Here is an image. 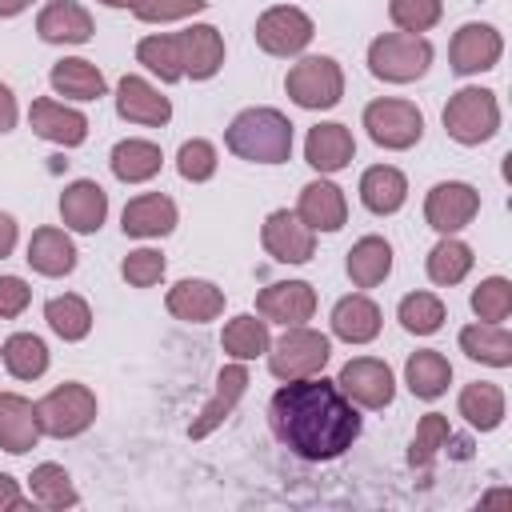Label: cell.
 Masks as SVG:
<instances>
[{"label":"cell","mask_w":512,"mask_h":512,"mask_svg":"<svg viewBox=\"0 0 512 512\" xmlns=\"http://www.w3.org/2000/svg\"><path fill=\"white\" fill-rule=\"evenodd\" d=\"M108 168L120 184H148L152 176H160L164 168V152L156 140H144V136H128V140H116L112 152H108Z\"/></svg>","instance_id":"83f0119b"},{"label":"cell","mask_w":512,"mask_h":512,"mask_svg":"<svg viewBox=\"0 0 512 512\" xmlns=\"http://www.w3.org/2000/svg\"><path fill=\"white\" fill-rule=\"evenodd\" d=\"M248 384H252V376H248V364H244V360L224 364V368H220V376H216V392H212V400L200 408V416L188 424V436H192V440L212 436V432H216V428L236 412V404L244 400Z\"/></svg>","instance_id":"9a60e30c"},{"label":"cell","mask_w":512,"mask_h":512,"mask_svg":"<svg viewBox=\"0 0 512 512\" xmlns=\"http://www.w3.org/2000/svg\"><path fill=\"white\" fill-rule=\"evenodd\" d=\"M448 436H452V424L444 412H424L416 432H412V444H408V464L412 468H428L440 448H448Z\"/></svg>","instance_id":"b9f144b4"},{"label":"cell","mask_w":512,"mask_h":512,"mask_svg":"<svg viewBox=\"0 0 512 512\" xmlns=\"http://www.w3.org/2000/svg\"><path fill=\"white\" fill-rule=\"evenodd\" d=\"M304 160L320 172V176H336L356 160V136L348 124L340 120H320L308 128L304 136Z\"/></svg>","instance_id":"e0dca14e"},{"label":"cell","mask_w":512,"mask_h":512,"mask_svg":"<svg viewBox=\"0 0 512 512\" xmlns=\"http://www.w3.org/2000/svg\"><path fill=\"white\" fill-rule=\"evenodd\" d=\"M480 212V192L468 180H440L424 196V224L440 236H456Z\"/></svg>","instance_id":"8fae6325"},{"label":"cell","mask_w":512,"mask_h":512,"mask_svg":"<svg viewBox=\"0 0 512 512\" xmlns=\"http://www.w3.org/2000/svg\"><path fill=\"white\" fill-rule=\"evenodd\" d=\"M44 320H48V328H52L60 340H68V344H76V340H84V336L92 332V308H88V300L76 296V292L52 296V300L44 304Z\"/></svg>","instance_id":"60d3db41"},{"label":"cell","mask_w":512,"mask_h":512,"mask_svg":"<svg viewBox=\"0 0 512 512\" xmlns=\"http://www.w3.org/2000/svg\"><path fill=\"white\" fill-rule=\"evenodd\" d=\"M168 272V260L160 248H132L124 260H120V276L132 284V288H156Z\"/></svg>","instance_id":"bcb514c9"},{"label":"cell","mask_w":512,"mask_h":512,"mask_svg":"<svg viewBox=\"0 0 512 512\" xmlns=\"http://www.w3.org/2000/svg\"><path fill=\"white\" fill-rule=\"evenodd\" d=\"M336 388L356 404V408H368V412H380L396 400V376L392 368L380 360V356H352L340 364L336 372Z\"/></svg>","instance_id":"30bf717a"},{"label":"cell","mask_w":512,"mask_h":512,"mask_svg":"<svg viewBox=\"0 0 512 512\" xmlns=\"http://www.w3.org/2000/svg\"><path fill=\"white\" fill-rule=\"evenodd\" d=\"M456 408H460V416L468 420V428H476V432H496V428L504 424L508 400H504V388H500V384H492V380H472V384L460 388Z\"/></svg>","instance_id":"4dcf8cb0"},{"label":"cell","mask_w":512,"mask_h":512,"mask_svg":"<svg viewBox=\"0 0 512 512\" xmlns=\"http://www.w3.org/2000/svg\"><path fill=\"white\" fill-rule=\"evenodd\" d=\"M472 264H476V256H472V248H468L460 236H440V240L428 248V256H424V272H428V280L440 284V288L460 284V280L472 272Z\"/></svg>","instance_id":"d590c367"},{"label":"cell","mask_w":512,"mask_h":512,"mask_svg":"<svg viewBox=\"0 0 512 512\" xmlns=\"http://www.w3.org/2000/svg\"><path fill=\"white\" fill-rule=\"evenodd\" d=\"M136 64H144L152 76H160V84L184 80L180 36L176 32H148V36H140L136 40Z\"/></svg>","instance_id":"74e56055"},{"label":"cell","mask_w":512,"mask_h":512,"mask_svg":"<svg viewBox=\"0 0 512 512\" xmlns=\"http://www.w3.org/2000/svg\"><path fill=\"white\" fill-rule=\"evenodd\" d=\"M180 36V64L188 80H212L224 68V36L216 24H188Z\"/></svg>","instance_id":"484cf974"},{"label":"cell","mask_w":512,"mask_h":512,"mask_svg":"<svg viewBox=\"0 0 512 512\" xmlns=\"http://www.w3.org/2000/svg\"><path fill=\"white\" fill-rule=\"evenodd\" d=\"M176 220H180V208L164 192H140L120 212V228L132 240H160V236H168L176 228Z\"/></svg>","instance_id":"44dd1931"},{"label":"cell","mask_w":512,"mask_h":512,"mask_svg":"<svg viewBox=\"0 0 512 512\" xmlns=\"http://www.w3.org/2000/svg\"><path fill=\"white\" fill-rule=\"evenodd\" d=\"M408 200V176L396 164H372L360 172V204L372 216H392Z\"/></svg>","instance_id":"f546056e"},{"label":"cell","mask_w":512,"mask_h":512,"mask_svg":"<svg viewBox=\"0 0 512 512\" xmlns=\"http://www.w3.org/2000/svg\"><path fill=\"white\" fill-rule=\"evenodd\" d=\"M116 116L140 128H164L172 120V100L160 96L156 84H148L144 76H120L116 84Z\"/></svg>","instance_id":"d6986e66"},{"label":"cell","mask_w":512,"mask_h":512,"mask_svg":"<svg viewBox=\"0 0 512 512\" xmlns=\"http://www.w3.org/2000/svg\"><path fill=\"white\" fill-rule=\"evenodd\" d=\"M164 308L184 324H208L224 312V288L200 276H184L164 292Z\"/></svg>","instance_id":"603a6c76"},{"label":"cell","mask_w":512,"mask_h":512,"mask_svg":"<svg viewBox=\"0 0 512 512\" xmlns=\"http://www.w3.org/2000/svg\"><path fill=\"white\" fill-rule=\"evenodd\" d=\"M48 84H52L56 96L76 100V104H92V100H100V96L108 92L104 72H100L92 60H84V56H64V60H56L52 72H48Z\"/></svg>","instance_id":"f1b7e54d"},{"label":"cell","mask_w":512,"mask_h":512,"mask_svg":"<svg viewBox=\"0 0 512 512\" xmlns=\"http://www.w3.org/2000/svg\"><path fill=\"white\" fill-rule=\"evenodd\" d=\"M268 424L292 456L312 464L344 456L364 428L360 408L336 388V380H324V372L284 380L272 392Z\"/></svg>","instance_id":"6da1fadb"},{"label":"cell","mask_w":512,"mask_h":512,"mask_svg":"<svg viewBox=\"0 0 512 512\" xmlns=\"http://www.w3.org/2000/svg\"><path fill=\"white\" fill-rule=\"evenodd\" d=\"M28 8H32V0H0V20H12L20 12H28Z\"/></svg>","instance_id":"f5cc1de1"},{"label":"cell","mask_w":512,"mask_h":512,"mask_svg":"<svg viewBox=\"0 0 512 512\" xmlns=\"http://www.w3.org/2000/svg\"><path fill=\"white\" fill-rule=\"evenodd\" d=\"M396 320L412 336H436L444 328V320H448V308H444V300L436 292H408L396 304Z\"/></svg>","instance_id":"ab89813d"},{"label":"cell","mask_w":512,"mask_h":512,"mask_svg":"<svg viewBox=\"0 0 512 512\" xmlns=\"http://www.w3.org/2000/svg\"><path fill=\"white\" fill-rule=\"evenodd\" d=\"M440 16H444V0H388V20L412 36H424L428 28H436Z\"/></svg>","instance_id":"ee69618b"},{"label":"cell","mask_w":512,"mask_h":512,"mask_svg":"<svg viewBox=\"0 0 512 512\" xmlns=\"http://www.w3.org/2000/svg\"><path fill=\"white\" fill-rule=\"evenodd\" d=\"M28 492H32V500L44 504V508H76V504H80V492H76L68 468L56 464V460H44V464L32 468Z\"/></svg>","instance_id":"f35d334b"},{"label":"cell","mask_w":512,"mask_h":512,"mask_svg":"<svg viewBox=\"0 0 512 512\" xmlns=\"http://www.w3.org/2000/svg\"><path fill=\"white\" fill-rule=\"evenodd\" d=\"M256 316L268 324H308L316 316V288L308 280H276L256 292Z\"/></svg>","instance_id":"5bb4252c"},{"label":"cell","mask_w":512,"mask_h":512,"mask_svg":"<svg viewBox=\"0 0 512 512\" xmlns=\"http://www.w3.org/2000/svg\"><path fill=\"white\" fill-rule=\"evenodd\" d=\"M404 384L416 400H440L452 384V364L444 352L436 348H416L408 360H404Z\"/></svg>","instance_id":"1f68e13d"},{"label":"cell","mask_w":512,"mask_h":512,"mask_svg":"<svg viewBox=\"0 0 512 512\" xmlns=\"http://www.w3.org/2000/svg\"><path fill=\"white\" fill-rule=\"evenodd\" d=\"M216 164H220L216 144L204 140V136L184 140L180 152H176V172H180L188 184H204V180H212V176H216Z\"/></svg>","instance_id":"f6af8a7d"},{"label":"cell","mask_w":512,"mask_h":512,"mask_svg":"<svg viewBox=\"0 0 512 512\" xmlns=\"http://www.w3.org/2000/svg\"><path fill=\"white\" fill-rule=\"evenodd\" d=\"M16 240H20V224L12 212H0V260H8L16 252Z\"/></svg>","instance_id":"816d5d0a"},{"label":"cell","mask_w":512,"mask_h":512,"mask_svg":"<svg viewBox=\"0 0 512 512\" xmlns=\"http://www.w3.org/2000/svg\"><path fill=\"white\" fill-rule=\"evenodd\" d=\"M16 120H20V104H16V92L0 80V136H8L12 128H16Z\"/></svg>","instance_id":"f907efd6"},{"label":"cell","mask_w":512,"mask_h":512,"mask_svg":"<svg viewBox=\"0 0 512 512\" xmlns=\"http://www.w3.org/2000/svg\"><path fill=\"white\" fill-rule=\"evenodd\" d=\"M344 272L356 288H376L392 276V244L384 236H360L352 248H348V260H344Z\"/></svg>","instance_id":"d6a6232c"},{"label":"cell","mask_w":512,"mask_h":512,"mask_svg":"<svg viewBox=\"0 0 512 512\" xmlns=\"http://www.w3.org/2000/svg\"><path fill=\"white\" fill-rule=\"evenodd\" d=\"M252 36H256V48H260V52L288 60V56H300V52L312 44L316 20H312L304 8H296V4H272V8H264V12L256 16Z\"/></svg>","instance_id":"9c48e42d"},{"label":"cell","mask_w":512,"mask_h":512,"mask_svg":"<svg viewBox=\"0 0 512 512\" xmlns=\"http://www.w3.org/2000/svg\"><path fill=\"white\" fill-rule=\"evenodd\" d=\"M36 420H40L44 436L72 440L96 424V392L80 380H64L36 400Z\"/></svg>","instance_id":"277c9868"},{"label":"cell","mask_w":512,"mask_h":512,"mask_svg":"<svg viewBox=\"0 0 512 512\" xmlns=\"http://www.w3.org/2000/svg\"><path fill=\"white\" fill-rule=\"evenodd\" d=\"M32 304V284L24 276H0V320L24 316Z\"/></svg>","instance_id":"c3c4849f"},{"label":"cell","mask_w":512,"mask_h":512,"mask_svg":"<svg viewBox=\"0 0 512 512\" xmlns=\"http://www.w3.org/2000/svg\"><path fill=\"white\" fill-rule=\"evenodd\" d=\"M28 124L40 140L48 144H60V148H80L88 140V116L64 100H52V96H40L32 100L28 108Z\"/></svg>","instance_id":"2e32d148"},{"label":"cell","mask_w":512,"mask_h":512,"mask_svg":"<svg viewBox=\"0 0 512 512\" xmlns=\"http://www.w3.org/2000/svg\"><path fill=\"white\" fill-rule=\"evenodd\" d=\"M264 356H268V372L284 384V380H300V376L324 372V364L332 360V340L320 328L292 324V328H284V336L276 344H268Z\"/></svg>","instance_id":"8992f818"},{"label":"cell","mask_w":512,"mask_h":512,"mask_svg":"<svg viewBox=\"0 0 512 512\" xmlns=\"http://www.w3.org/2000/svg\"><path fill=\"white\" fill-rule=\"evenodd\" d=\"M504 56V36L500 28L492 24H480V20H468L452 32V44H448V64L456 76H480V72H492Z\"/></svg>","instance_id":"7c38bea8"},{"label":"cell","mask_w":512,"mask_h":512,"mask_svg":"<svg viewBox=\"0 0 512 512\" xmlns=\"http://www.w3.org/2000/svg\"><path fill=\"white\" fill-rule=\"evenodd\" d=\"M108 220V192L96 180H72L60 192V224L76 236H96Z\"/></svg>","instance_id":"ffe728a7"},{"label":"cell","mask_w":512,"mask_h":512,"mask_svg":"<svg viewBox=\"0 0 512 512\" xmlns=\"http://www.w3.org/2000/svg\"><path fill=\"white\" fill-rule=\"evenodd\" d=\"M360 120L368 128V140L376 148H388V152H408L424 136V112L412 100H400V96H376V100H368Z\"/></svg>","instance_id":"ba28073f"},{"label":"cell","mask_w":512,"mask_h":512,"mask_svg":"<svg viewBox=\"0 0 512 512\" xmlns=\"http://www.w3.org/2000/svg\"><path fill=\"white\" fill-rule=\"evenodd\" d=\"M268 344H272L268 320H264V316H252V312L232 316V320L224 324V332H220V348H224L232 360H244V364L256 360V356H264Z\"/></svg>","instance_id":"8d00e7d4"},{"label":"cell","mask_w":512,"mask_h":512,"mask_svg":"<svg viewBox=\"0 0 512 512\" xmlns=\"http://www.w3.org/2000/svg\"><path fill=\"white\" fill-rule=\"evenodd\" d=\"M0 364L8 368L12 380H40L52 364V352L36 332H12L0 344Z\"/></svg>","instance_id":"e575fe53"},{"label":"cell","mask_w":512,"mask_h":512,"mask_svg":"<svg viewBox=\"0 0 512 512\" xmlns=\"http://www.w3.org/2000/svg\"><path fill=\"white\" fill-rule=\"evenodd\" d=\"M292 128L296 124L280 108L256 104V108H244L228 120L224 144H228L232 156H240L248 164H284L292 156V144H296Z\"/></svg>","instance_id":"7a4b0ae2"},{"label":"cell","mask_w":512,"mask_h":512,"mask_svg":"<svg viewBox=\"0 0 512 512\" xmlns=\"http://www.w3.org/2000/svg\"><path fill=\"white\" fill-rule=\"evenodd\" d=\"M432 44L412 32H380L368 44V72L384 84H412L432 68Z\"/></svg>","instance_id":"5b68a950"},{"label":"cell","mask_w":512,"mask_h":512,"mask_svg":"<svg viewBox=\"0 0 512 512\" xmlns=\"http://www.w3.org/2000/svg\"><path fill=\"white\" fill-rule=\"evenodd\" d=\"M24 504H28V496H24L20 480H16V476H8V472H0V512L24 508Z\"/></svg>","instance_id":"681fc988"},{"label":"cell","mask_w":512,"mask_h":512,"mask_svg":"<svg viewBox=\"0 0 512 512\" xmlns=\"http://www.w3.org/2000/svg\"><path fill=\"white\" fill-rule=\"evenodd\" d=\"M96 32L92 12L76 0H48L36 12V36L44 44H88Z\"/></svg>","instance_id":"cb8c5ba5"},{"label":"cell","mask_w":512,"mask_h":512,"mask_svg":"<svg viewBox=\"0 0 512 512\" xmlns=\"http://www.w3.org/2000/svg\"><path fill=\"white\" fill-rule=\"evenodd\" d=\"M40 420H36V404L20 392H0V448L8 456H24L40 444Z\"/></svg>","instance_id":"4316f807"},{"label":"cell","mask_w":512,"mask_h":512,"mask_svg":"<svg viewBox=\"0 0 512 512\" xmlns=\"http://www.w3.org/2000/svg\"><path fill=\"white\" fill-rule=\"evenodd\" d=\"M24 260H28V268H32L36 276L60 280V276H68V272L76 268L80 252H76V244H72L68 228L44 224V228H36V232H32V240H28V252H24Z\"/></svg>","instance_id":"d4e9b609"},{"label":"cell","mask_w":512,"mask_h":512,"mask_svg":"<svg viewBox=\"0 0 512 512\" xmlns=\"http://www.w3.org/2000/svg\"><path fill=\"white\" fill-rule=\"evenodd\" d=\"M468 304H472L476 320H484V324H504V320L512 316V280H508V276H484V280L472 288Z\"/></svg>","instance_id":"7bdbcfd3"},{"label":"cell","mask_w":512,"mask_h":512,"mask_svg":"<svg viewBox=\"0 0 512 512\" xmlns=\"http://www.w3.org/2000/svg\"><path fill=\"white\" fill-rule=\"evenodd\" d=\"M444 132L464 144V148H476V144H488L496 132H500V100L492 88H480V84H464L460 92L448 96L444 104Z\"/></svg>","instance_id":"3957f363"},{"label":"cell","mask_w":512,"mask_h":512,"mask_svg":"<svg viewBox=\"0 0 512 512\" xmlns=\"http://www.w3.org/2000/svg\"><path fill=\"white\" fill-rule=\"evenodd\" d=\"M96 4H104V8H128V12H132L136 0H96Z\"/></svg>","instance_id":"db71d44e"},{"label":"cell","mask_w":512,"mask_h":512,"mask_svg":"<svg viewBox=\"0 0 512 512\" xmlns=\"http://www.w3.org/2000/svg\"><path fill=\"white\" fill-rule=\"evenodd\" d=\"M328 324H332V336L344 344H372L384 328V312L368 292H352L332 304Z\"/></svg>","instance_id":"7402d4cb"},{"label":"cell","mask_w":512,"mask_h":512,"mask_svg":"<svg viewBox=\"0 0 512 512\" xmlns=\"http://www.w3.org/2000/svg\"><path fill=\"white\" fill-rule=\"evenodd\" d=\"M284 92L304 112H328L344 96V68L332 56H300L284 76Z\"/></svg>","instance_id":"52a82bcc"},{"label":"cell","mask_w":512,"mask_h":512,"mask_svg":"<svg viewBox=\"0 0 512 512\" xmlns=\"http://www.w3.org/2000/svg\"><path fill=\"white\" fill-rule=\"evenodd\" d=\"M296 216L312 228V232H340L348 224V196L336 180L316 176L300 188L296 196Z\"/></svg>","instance_id":"ac0fdd59"},{"label":"cell","mask_w":512,"mask_h":512,"mask_svg":"<svg viewBox=\"0 0 512 512\" xmlns=\"http://www.w3.org/2000/svg\"><path fill=\"white\" fill-rule=\"evenodd\" d=\"M260 244L276 264H308L316 256V232L296 216V208H276L264 216Z\"/></svg>","instance_id":"4fadbf2b"},{"label":"cell","mask_w":512,"mask_h":512,"mask_svg":"<svg viewBox=\"0 0 512 512\" xmlns=\"http://www.w3.org/2000/svg\"><path fill=\"white\" fill-rule=\"evenodd\" d=\"M204 8H208V0H136L132 16L140 24H172V20H188Z\"/></svg>","instance_id":"7dc6e473"},{"label":"cell","mask_w":512,"mask_h":512,"mask_svg":"<svg viewBox=\"0 0 512 512\" xmlns=\"http://www.w3.org/2000/svg\"><path fill=\"white\" fill-rule=\"evenodd\" d=\"M460 352L468 360H480L488 368H508L512 364V332L504 324H464L460 328Z\"/></svg>","instance_id":"836d02e7"}]
</instances>
